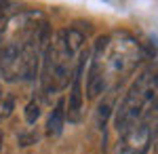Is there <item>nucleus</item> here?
Instances as JSON below:
<instances>
[{
	"label": "nucleus",
	"mask_w": 158,
	"mask_h": 154,
	"mask_svg": "<svg viewBox=\"0 0 158 154\" xmlns=\"http://www.w3.org/2000/svg\"><path fill=\"white\" fill-rule=\"evenodd\" d=\"M141 45L129 34L101 36L93 51V61L89 70V97H97L118 84L141 61Z\"/></svg>",
	"instance_id": "obj_1"
},
{
	"label": "nucleus",
	"mask_w": 158,
	"mask_h": 154,
	"mask_svg": "<svg viewBox=\"0 0 158 154\" xmlns=\"http://www.w3.org/2000/svg\"><path fill=\"white\" fill-rule=\"evenodd\" d=\"M85 45V34L76 28H65L51 40L44 51V70H42V89L44 93H57L68 87L70 78L80 63V51Z\"/></svg>",
	"instance_id": "obj_2"
},
{
	"label": "nucleus",
	"mask_w": 158,
	"mask_h": 154,
	"mask_svg": "<svg viewBox=\"0 0 158 154\" xmlns=\"http://www.w3.org/2000/svg\"><path fill=\"white\" fill-rule=\"evenodd\" d=\"M158 99V84L154 74H141L133 87L129 89V93L124 95V99L118 106L116 112V129L118 133H127L129 129H133L135 125H139L141 120H146L150 114V110L154 108Z\"/></svg>",
	"instance_id": "obj_3"
},
{
	"label": "nucleus",
	"mask_w": 158,
	"mask_h": 154,
	"mask_svg": "<svg viewBox=\"0 0 158 154\" xmlns=\"http://www.w3.org/2000/svg\"><path fill=\"white\" fill-rule=\"evenodd\" d=\"M152 135H154V129L146 120H141L133 129L122 133V154H146Z\"/></svg>",
	"instance_id": "obj_4"
},
{
	"label": "nucleus",
	"mask_w": 158,
	"mask_h": 154,
	"mask_svg": "<svg viewBox=\"0 0 158 154\" xmlns=\"http://www.w3.org/2000/svg\"><path fill=\"white\" fill-rule=\"evenodd\" d=\"M82 72H85V57L80 59L72 78L70 106H68V114H65L70 118V122H80V116H82Z\"/></svg>",
	"instance_id": "obj_5"
},
{
	"label": "nucleus",
	"mask_w": 158,
	"mask_h": 154,
	"mask_svg": "<svg viewBox=\"0 0 158 154\" xmlns=\"http://www.w3.org/2000/svg\"><path fill=\"white\" fill-rule=\"evenodd\" d=\"M63 122H65V101L59 99L57 106H55V110L51 112L49 122H47V133H49L51 137L59 135L61 131H63Z\"/></svg>",
	"instance_id": "obj_6"
},
{
	"label": "nucleus",
	"mask_w": 158,
	"mask_h": 154,
	"mask_svg": "<svg viewBox=\"0 0 158 154\" xmlns=\"http://www.w3.org/2000/svg\"><path fill=\"white\" fill-rule=\"evenodd\" d=\"M38 116H40L38 104H36V101L27 104V108H25V120H27V122H36V118H38Z\"/></svg>",
	"instance_id": "obj_7"
}]
</instances>
